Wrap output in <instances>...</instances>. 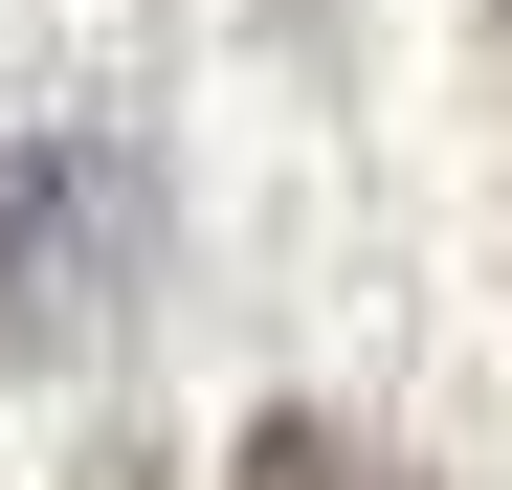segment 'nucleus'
<instances>
[{
	"mask_svg": "<svg viewBox=\"0 0 512 490\" xmlns=\"http://www.w3.org/2000/svg\"><path fill=\"white\" fill-rule=\"evenodd\" d=\"M134 245H156V156L112 112L23 134V201H0V357H90L134 312Z\"/></svg>",
	"mask_w": 512,
	"mask_h": 490,
	"instance_id": "nucleus-1",
	"label": "nucleus"
},
{
	"mask_svg": "<svg viewBox=\"0 0 512 490\" xmlns=\"http://www.w3.org/2000/svg\"><path fill=\"white\" fill-rule=\"evenodd\" d=\"M223 490H401V468H379L357 424H312V401H268V424L223 446Z\"/></svg>",
	"mask_w": 512,
	"mask_h": 490,
	"instance_id": "nucleus-2",
	"label": "nucleus"
},
{
	"mask_svg": "<svg viewBox=\"0 0 512 490\" xmlns=\"http://www.w3.org/2000/svg\"><path fill=\"white\" fill-rule=\"evenodd\" d=\"M490 23H512V0H490Z\"/></svg>",
	"mask_w": 512,
	"mask_h": 490,
	"instance_id": "nucleus-3",
	"label": "nucleus"
}]
</instances>
